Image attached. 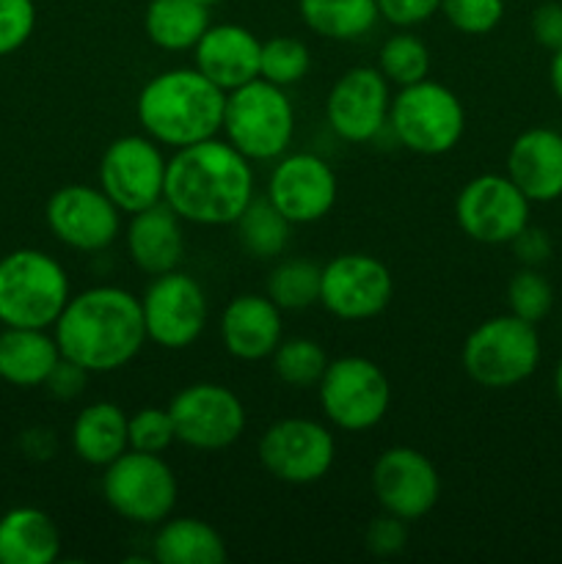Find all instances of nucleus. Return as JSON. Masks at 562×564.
Returning a JSON list of instances; mask_svg holds the SVG:
<instances>
[{
  "mask_svg": "<svg viewBox=\"0 0 562 564\" xmlns=\"http://www.w3.org/2000/svg\"><path fill=\"white\" fill-rule=\"evenodd\" d=\"M251 198V160L218 135L174 149L169 158L163 202L185 224L235 226Z\"/></svg>",
  "mask_w": 562,
  "mask_h": 564,
  "instance_id": "2",
  "label": "nucleus"
},
{
  "mask_svg": "<svg viewBox=\"0 0 562 564\" xmlns=\"http://www.w3.org/2000/svg\"><path fill=\"white\" fill-rule=\"evenodd\" d=\"M226 91L196 66H176L154 75L141 88L136 116L141 130L160 147L185 149L215 138L224 127Z\"/></svg>",
  "mask_w": 562,
  "mask_h": 564,
  "instance_id": "3",
  "label": "nucleus"
},
{
  "mask_svg": "<svg viewBox=\"0 0 562 564\" xmlns=\"http://www.w3.org/2000/svg\"><path fill=\"white\" fill-rule=\"evenodd\" d=\"M127 416L116 402H91L83 408L72 422V452L77 460L88 466L105 468L130 449V435H127Z\"/></svg>",
  "mask_w": 562,
  "mask_h": 564,
  "instance_id": "26",
  "label": "nucleus"
},
{
  "mask_svg": "<svg viewBox=\"0 0 562 564\" xmlns=\"http://www.w3.org/2000/svg\"><path fill=\"white\" fill-rule=\"evenodd\" d=\"M86 380H88L86 369H80L77 364L61 358V361L55 364L53 372H50L47 383L44 386H47V391L55 397V400H75V397H80V391L86 389Z\"/></svg>",
  "mask_w": 562,
  "mask_h": 564,
  "instance_id": "43",
  "label": "nucleus"
},
{
  "mask_svg": "<svg viewBox=\"0 0 562 564\" xmlns=\"http://www.w3.org/2000/svg\"><path fill=\"white\" fill-rule=\"evenodd\" d=\"M176 441L196 452L229 449L246 433V405L220 383L185 386L169 405Z\"/></svg>",
  "mask_w": 562,
  "mask_h": 564,
  "instance_id": "13",
  "label": "nucleus"
},
{
  "mask_svg": "<svg viewBox=\"0 0 562 564\" xmlns=\"http://www.w3.org/2000/svg\"><path fill=\"white\" fill-rule=\"evenodd\" d=\"M165 165L163 149L147 132L121 135L108 143L99 160V187L121 213H141L163 202Z\"/></svg>",
  "mask_w": 562,
  "mask_h": 564,
  "instance_id": "12",
  "label": "nucleus"
},
{
  "mask_svg": "<svg viewBox=\"0 0 562 564\" xmlns=\"http://www.w3.org/2000/svg\"><path fill=\"white\" fill-rule=\"evenodd\" d=\"M121 209L102 187L64 185L50 196L44 218L58 242L72 251L99 253L121 235Z\"/></svg>",
  "mask_w": 562,
  "mask_h": 564,
  "instance_id": "16",
  "label": "nucleus"
},
{
  "mask_svg": "<svg viewBox=\"0 0 562 564\" xmlns=\"http://www.w3.org/2000/svg\"><path fill=\"white\" fill-rule=\"evenodd\" d=\"M549 83H551V91H554L556 99H560V102H562V47L551 53Z\"/></svg>",
  "mask_w": 562,
  "mask_h": 564,
  "instance_id": "44",
  "label": "nucleus"
},
{
  "mask_svg": "<svg viewBox=\"0 0 562 564\" xmlns=\"http://www.w3.org/2000/svg\"><path fill=\"white\" fill-rule=\"evenodd\" d=\"M259 460L279 482L314 485L334 466L336 441L314 419H279L259 438Z\"/></svg>",
  "mask_w": 562,
  "mask_h": 564,
  "instance_id": "14",
  "label": "nucleus"
},
{
  "mask_svg": "<svg viewBox=\"0 0 562 564\" xmlns=\"http://www.w3.org/2000/svg\"><path fill=\"white\" fill-rule=\"evenodd\" d=\"M312 69V53L309 44L295 36H273L262 42L259 55V77L273 86L290 88L301 83Z\"/></svg>",
  "mask_w": 562,
  "mask_h": 564,
  "instance_id": "34",
  "label": "nucleus"
},
{
  "mask_svg": "<svg viewBox=\"0 0 562 564\" xmlns=\"http://www.w3.org/2000/svg\"><path fill=\"white\" fill-rule=\"evenodd\" d=\"M262 42L235 22L209 25L193 47V66L224 91L246 86L259 77Z\"/></svg>",
  "mask_w": 562,
  "mask_h": 564,
  "instance_id": "20",
  "label": "nucleus"
},
{
  "mask_svg": "<svg viewBox=\"0 0 562 564\" xmlns=\"http://www.w3.org/2000/svg\"><path fill=\"white\" fill-rule=\"evenodd\" d=\"M507 176L532 204L562 198V132L551 127L523 130L507 152Z\"/></svg>",
  "mask_w": 562,
  "mask_h": 564,
  "instance_id": "22",
  "label": "nucleus"
},
{
  "mask_svg": "<svg viewBox=\"0 0 562 564\" xmlns=\"http://www.w3.org/2000/svg\"><path fill=\"white\" fill-rule=\"evenodd\" d=\"M185 220L165 202L130 215L127 224V253L132 264L147 275H163L180 268L185 257Z\"/></svg>",
  "mask_w": 562,
  "mask_h": 564,
  "instance_id": "23",
  "label": "nucleus"
},
{
  "mask_svg": "<svg viewBox=\"0 0 562 564\" xmlns=\"http://www.w3.org/2000/svg\"><path fill=\"white\" fill-rule=\"evenodd\" d=\"M224 135L248 160H279L295 135V108L287 88L257 80L226 91Z\"/></svg>",
  "mask_w": 562,
  "mask_h": 564,
  "instance_id": "6",
  "label": "nucleus"
},
{
  "mask_svg": "<svg viewBox=\"0 0 562 564\" xmlns=\"http://www.w3.org/2000/svg\"><path fill=\"white\" fill-rule=\"evenodd\" d=\"M395 295V279L386 262L369 253H339L323 268L320 303L345 323H364L386 312Z\"/></svg>",
  "mask_w": 562,
  "mask_h": 564,
  "instance_id": "15",
  "label": "nucleus"
},
{
  "mask_svg": "<svg viewBox=\"0 0 562 564\" xmlns=\"http://www.w3.org/2000/svg\"><path fill=\"white\" fill-rule=\"evenodd\" d=\"M441 14L466 36H485L505 17V0H441Z\"/></svg>",
  "mask_w": 562,
  "mask_h": 564,
  "instance_id": "37",
  "label": "nucleus"
},
{
  "mask_svg": "<svg viewBox=\"0 0 562 564\" xmlns=\"http://www.w3.org/2000/svg\"><path fill=\"white\" fill-rule=\"evenodd\" d=\"M160 564H224L229 560L224 538L202 518H165L152 540Z\"/></svg>",
  "mask_w": 562,
  "mask_h": 564,
  "instance_id": "27",
  "label": "nucleus"
},
{
  "mask_svg": "<svg viewBox=\"0 0 562 564\" xmlns=\"http://www.w3.org/2000/svg\"><path fill=\"white\" fill-rule=\"evenodd\" d=\"M507 306L527 323H543L554 308V286L538 268H521L507 284Z\"/></svg>",
  "mask_w": 562,
  "mask_h": 564,
  "instance_id": "35",
  "label": "nucleus"
},
{
  "mask_svg": "<svg viewBox=\"0 0 562 564\" xmlns=\"http://www.w3.org/2000/svg\"><path fill=\"white\" fill-rule=\"evenodd\" d=\"M323 268L312 259H284L268 275V297L281 312H301L320 303Z\"/></svg>",
  "mask_w": 562,
  "mask_h": 564,
  "instance_id": "31",
  "label": "nucleus"
},
{
  "mask_svg": "<svg viewBox=\"0 0 562 564\" xmlns=\"http://www.w3.org/2000/svg\"><path fill=\"white\" fill-rule=\"evenodd\" d=\"M540 356L543 347L538 325L516 314H499L479 323L466 336L461 361L474 383L490 391H505L532 378Z\"/></svg>",
  "mask_w": 562,
  "mask_h": 564,
  "instance_id": "5",
  "label": "nucleus"
},
{
  "mask_svg": "<svg viewBox=\"0 0 562 564\" xmlns=\"http://www.w3.org/2000/svg\"><path fill=\"white\" fill-rule=\"evenodd\" d=\"M510 246L512 251H516V259L521 262V268H540V264L549 262L551 257L549 231L532 224H529L521 235H516V240H512Z\"/></svg>",
  "mask_w": 562,
  "mask_h": 564,
  "instance_id": "41",
  "label": "nucleus"
},
{
  "mask_svg": "<svg viewBox=\"0 0 562 564\" xmlns=\"http://www.w3.org/2000/svg\"><path fill=\"white\" fill-rule=\"evenodd\" d=\"M36 28L33 0H0V58L17 53Z\"/></svg>",
  "mask_w": 562,
  "mask_h": 564,
  "instance_id": "38",
  "label": "nucleus"
},
{
  "mask_svg": "<svg viewBox=\"0 0 562 564\" xmlns=\"http://www.w3.org/2000/svg\"><path fill=\"white\" fill-rule=\"evenodd\" d=\"M198 3H204V6H215V3H220V0H198Z\"/></svg>",
  "mask_w": 562,
  "mask_h": 564,
  "instance_id": "46",
  "label": "nucleus"
},
{
  "mask_svg": "<svg viewBox=\"0 0 562 564\" xmlns=\"http://www.w3.org/2000/svg\"><path fill=\"white\" fill-rule=\"evenodd\" d=\"M147 339L163 350H187L207 328L209 303L202 284L180 268L154 275L141 297Z\"/></svg>",
  "mask_w": 562,
  "mask_h": 564,
  "instance_id": "11",
  "label": "nucleus"
},
{
  "mask_svg": "<svg viewBox=\"0 0 562 564\" xmlns=\"http://www.w3.org/2000/svg\"><path fill=\"white\" fill-rule=\"evenodd\" d=\"M61 532L39 507H14L0 516V564H53Z\"/></svg>",
  "mask_w": 562,
  "mask_h": 564,
  "instance_id": "25",
  "label": "nucleus"
},
{
  "mask_svg": "<svg viewBox=\"0 0 562 564\" xmlns=\"http://www.w3.org/2000/svg\"><path fill=\"white\" fill-rule=\"evenodd\" d=\"M532 36L540 47L551 53L562 47V3L549 0L532 11Z\"/></svg>",
  "mask_w": 562,
  "mask_h": 564,
  "instance_id": "42",
  "label": "nucleus"
},
{
  "mask_svg": "<svg viewBox=\"0 0 562 564\" xmlns=\"http://www.w3.org/2000/svg\"><path fill=\"white\" fill-rule=\"evenodd\" d=\"M320 408L334 427L367 433L378 427L391 408V383L383 369L364 356L328 361L317 383Z\"/></svg>",
  "mask_w": 562,
  "mask_h": 564,
  "instance_id": "9",
  "label": "nucleus"
},
{
  "mask_svg": "<svg viewBox=\"0 0 562 564\" xmlns=\"http://www.w3.org/2000/svg\"><path fill=\"white\" fill-rule=\"evenodd\" d=\"M339 182L334 169L314 152L281 154L268 176V191L275 209L292 226L317 224L334 209Z\"/></svg>",
  "mask_w": 562,
  "mask_h": 564,
  "instance_id": "17",
  "label": "nucleus"
},
{
  "mask_svg": "<svg viewBox=\"0 0 562 564\" xmlns=\"http://www.w3.org/2000/svg\"><path fill=\"white\" fill-rule=\"evenodd\" d=\"M69 297V275L50 253L17 248L0 259V323L9 328H53Z\"/></svg>",
  "mask_w": 562,
  "mask_h": 564,
  "instance_id": "4",
  "label": "nucleus"
},
{
  "mask_svg": "<svg viewBox=\"0 0 562 564\" xmlns=\"http://www.w3.org/2000/svg\"><path fill=\"white\" fill-rule=\"evenodd\" d=\"M389 80L375 66H353L336 77L325 99L331 130L347 143H367L389 124Z\"/></svg>",
  "mask_w": 562,
  "mask_h": 564,
  "instance_id": "19",
  "label": "nucleus"
},
{
  "mask_svg": "<svg viewBox=\"0 0 562 564\" xmlns=\"http://www.w3.org/2000/svg\"><path fill=\"white\" fill-rule=\"evenodd\" d=\"M364 540L375 556H397L408 543V523L391 512H383L369 523Z\"/></svg>",
  "mask_w": 562,
  "mask_h": 564,
  "instance_id": "39",
  "label": "nucleus"
},
{
  "mask_svg": "<svg viewBox=\"0 0 562 564\" xmlns=\"http://www.w3.org/2000/svg\"><path fill=\"white\" fill-rule=\"evenodd\" d=\"M389 127L408 152L439 158L461 143L466 132V110L452 88L424 77L391 97Z\"/></svg>",
  "mask_w": 562,
  "mask_h": 564,
  "instance_id": "7",
  "label": "nucleus"
},
{
  "mask_svg": "<svg viewBox=\"0 0 562 564\" xmlns=\"http://www.w3.org/2000/svg\"><path fill=\"white\" fill-rule=\"evenodd\" d=\"M61 361L55 336L47 328H9L0 330V380L17 389H36L47 383L50 372Z\"/></svg>",
  "mask_w": 562,
  "mask_h": 564,
  "instance_id": "24",
  "label": "nucleus"
},
{
  "mask_svg": "<svg viewBox=\"0 0 562 564\" xmlns=\"http://www.w3.org/2000/svg\"><path fill=\"white\" fill-rule=\"evenodd\" d=\"M303 25L331 42H356L378 25L375 0H298Z\"/></svg>",
  "mask_w": 562,
  "mask_h": 564,
  "instance_id": "29",
  "label": "nucleus"
},
{
  "mask_svg": "<svg viewBox=\"0 0 562 564\" xmlns=\"http://www.w3.org/2000/svg\"><path fill=\"white\" fill-rule=\"evenodd\" d=\"M127 435H130V449L163 455L176 441L174 419H171L169 408H141L127 422Z\"/></svg>",
  "mask_w": 562,
  "mask_h": 564,
  "instance_id": "36",
  "label": "nucleus"
},
{
  "mask_svg": "<svg viewBox=\"0 0 562 564\" xmlns=\"http://www.w3.org/2000/svg\"><path fill=\"white\" fill-rule=\"evenodd\" d=\"M143 28L154 47L165 53H185L196 47L209 28V6L198 0H149Z\"/></svg>",
  "mask_w": 562,
  "mask_h": 564,
  "instance_id": "28",
  "label": "nucleus"
},
{
  "mask_svg": "<svg viewBox=\"0 0 562 564\" xmlns=\"http://www.w3.org/2000/svg\"><path fill=\"white\" fill-rule=\"evenodd\" d=\"M372 494L383 512L406 523L422 521L441 496V477L433 460L413 446H391L372 466Z\"/></svg>",
  "mask_w": 562,
  "mask_h": 564,
  "instance_id": "18",
  "label": "nucleus"
},
{
  "mask_svg": "<svg viewBox=\"0 0 562 564\" xmlns=\"http://www.w3.org/2000/svg\"><path fill=\"white\" fill-rule=\"evenodd\" d=\"M380 20L397 28H413L428 22L441 9V0H375Z\"/></svg>",
  "mask_w": 562,
  "mask_h": 564,
  "instance_id": "40",
  "label": "nucleus"
},
{
  "mask_svg": "<svg viewBox=\"0 0 562 564\" xmlns=\"http://www.w3.org/2000/svg\"><path fill=\"white\" fill-rule=\"evenodd\" d=\"M281 308L268 295L246 292L226 303L220 314V341L237 361H262L281 345Z\"/></svg>",
  "mask_w": 562,
  "mask_h": 564,
  "instance_id": "21",
  "label": "nucleus"
},
{
  "mask_svg": "<svg viewBox=\"0 0 562 564\" xmlns=\"http://www.w3.org/2000/svg\"><path fill=\"white\" fill-rule=\"evenodd\" d=\"M380 75L389 80V86L406 88L413 83L430 77V50L413 33L400 31L380 44L378 53Z\"/></svg>",
  "mask_w": 562,
  "mask_h": 564,
  "instance_id": "33",
  "label": "nucleus"
},
{
  "mask_svg": "<svg viewBox=\"0 0 562 564\" xmlns=\"http://www.w3.org/2000/svg\"><path fill=\"white\" fill-rule=\"evenodd\" d=\"M235 226L240 246L257 259H275L290 246L292 224L270 204L268 196H253Z\"/></svg>",
  "mask_w": 562,
  "mask_h": 564,
  "instance_id": "30",
  "label": "nucleus"
},
{
  "mask_svg": "<svg viewBox=\"0 0 562 564\" xmlns=\"http://www.w3.org/2000/svg\"><path fill=\"white\" fill-rule=\"evenodd\" d=\"M554 394H556V400H560V405H562V358H560V364H556V369H554Z\"/></svg>",
  "mask_w": 562,
  "mask_h": 564,
  "instance_id": "45",
  "label": "nucleus"
},
{
  "mask_svg": "<svg viewBox=\"0 0 562 564\" xmlns=\"http://www.w3.org/2000/svg\"><path fill=\"white\" fill-rule=\"evenodd\" d=\"M102 496L110 510L125 521L138 527H160L174 512L180 485L163 455L127 449L105 466Z\"/></svg>",
  "mask_w": 562,
  "mask_h": 564,
  "instance_id": "8",
  "label": "nucleus"
},
{
  "mask_svg": "<svg viewBox=\"0 0 562 564\" xmlns=\"http://www.w3.org/2000/svg\"><path fill=\"white\" fill-rule=\"evenodd\" d=\"M273 372L290 389H317L320 378L328 367V356H325L323 345L306 336H295V339H281L273 356Z\"/></svg>",
  "mask_w": 562,
  "mask_h": 564,
  "instance_id": "32",
  "label": "nucleus"
},
{
  "mask_svg": "<svg viewBox=\"0 0 562 564\" xmlns=\"http://www.w3.org/2000/svg\"><path fill=\"white\" fill-rule=\"evenodd\" d=\"M53 336L61 358L88 375L116 372L149 341L141 297L110 284L77 292L55 319Z\"/></svg>",
  "mask_w": 562,
  "mask_h": 564,
  "instance_id": "1",
  "label": "nucleus"
},
{
  "mask_svg": "<svg viewBox=\"0 0 562 564\" xmlns=\"http://www.w3.org/2000/svg\"><path fill=\"white\" fill-rule=\"evenodd\" d=\"M529 202L507 174H479L461 187L455 220L463 235L483 246H510L529 226Z\"/></svg>",
  "mask_w": 562,
  "mask_h": 564,
  "instance_id": "10",
  "label": "nucleus"
}]
</instances>
